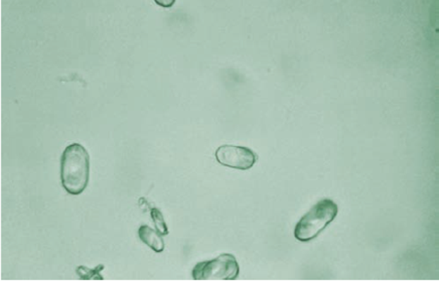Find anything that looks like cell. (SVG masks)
Listing matches in <instances>:
<instances>
[{
  "instance_id": "8992f818",
  "label": "cell",
  "mask_w": 439,
  "mask_h": 282,
  "mask_svg": "<svg viewBox=\"0 0 439 282\" xmlns=\"http://www.w3.org/2000/svg\"><path fill=\"white\" fill-rule=\"evenodd\" d=\"M104 269V265H99L95 269H89L85 266H79L77 269V274L81 277V279H85V281H89V279H96V281H103V276H101L100 272Z\"/></svg>"
},
{
  "instance_id": "ba28073f",
  "label": "cell",
  "mask_w": 439,
  "mask_h": 282,
  "mask_svg": "<svg viewBox=\"0 0 439 282\" xmlns=\"http://www.w3.org/2000/svg\"><path fill=\"white\" fill-rule=\"evenodd\" d=\"M175 0H170V1H158V0H156V4H158V6H165V7H170L173 6V4H175Z\"/></svg>"
},
{
  "instance_id": "6da1fadb",
  "label": "cell",
  "mask_w": 439,
  "mask_h": 282,
  "mask_svg": "<svg viewBox=\"0 0 439 282\" xmlns=\"http://www.w3.org/2000/svg\"><path fill=\"white\" fill-rule=\"evenodd\" d=\"M90 180V155L80 143H72L61 158V182L70 195L78 196L86 189Z\"/></svg>"
},
{
  "instance_id": "52a82bcc",
  "label": "cell",
  "mask_w": 439,
  "mask_h": 282,
  "mask_svg": "<svg viewBox=\"0 0 439 282\" xmlns=\"http://www.w3.org/2000/svg\"><path fill=\"white\" fill-rule=\"evenodd\" d=\"M151 218H153L154 225H156V228L158 230L161 235H168V226L167 224H165V218H163V215L161 214L160 211L156 208H151Z\"/></svg>"
},
{
  "instance_id": "277c9868",
  "label": "cell",
  "mask_w": 439,
  "mask_h": 282,
  "mask_svg": "<svg viewBox=\"0 0 439 282\" xmlns=\"http://www.w3.org/2000/svg\"><path fill=\"white\" fill-rule=\"evenodd\" d=\"M216 160L224 167L247 170L254 167L258 155L245 146H222L216 151Z\"/></svg>"
},
{
  "instance_id": "3957f363",
  "label": "cell",
  "mask_w": 439,
  "mask_h": 282,
  "mask_svg": "<svg viewBox=\"0 0 439 282\" xmlns=\"http://www.w3.org/2000/svg\"><path fill=\"white\" fill-rule=\"evenodd\" d=\"M239 272L236 257L224 253L215 259L198 263L192 276L194 281H234L239 276Z\"/></svg>"
},
{
  "instance_id": "7a4b0ae2",
  "label": "cell",
  "mask_w": 439,
  "mask_h": 282,
  "mask_svg": "<svg viewBox=\"0 0 439 282\" xmlns=\"http://www.w3.org/2000/svg\"><path fill=\"white\" fill-rule=\"evenodd\" d=\"M338 212V205L333 200H320L296 224L294 237L301 242L313 240L336 219Z\"/></svg>"
},
{
  "instance_id": "5b68a950",
  "label": "cell",
  "mask_w": 439,
  "mask_h": 282,
  "mask_svg": "<svg viewBox=\"0 0 439 282\" xmlns=\"http://www.w3.org/2000/svg\"><path fill=\"white\" fill-rule=\"evenodd\" d=\"M140 240L146 243L149 248L156 252L160 253L165 250V241L156 230L151 229L147 225H142L139 230Z\"/></svg>"
}]
</instances>
